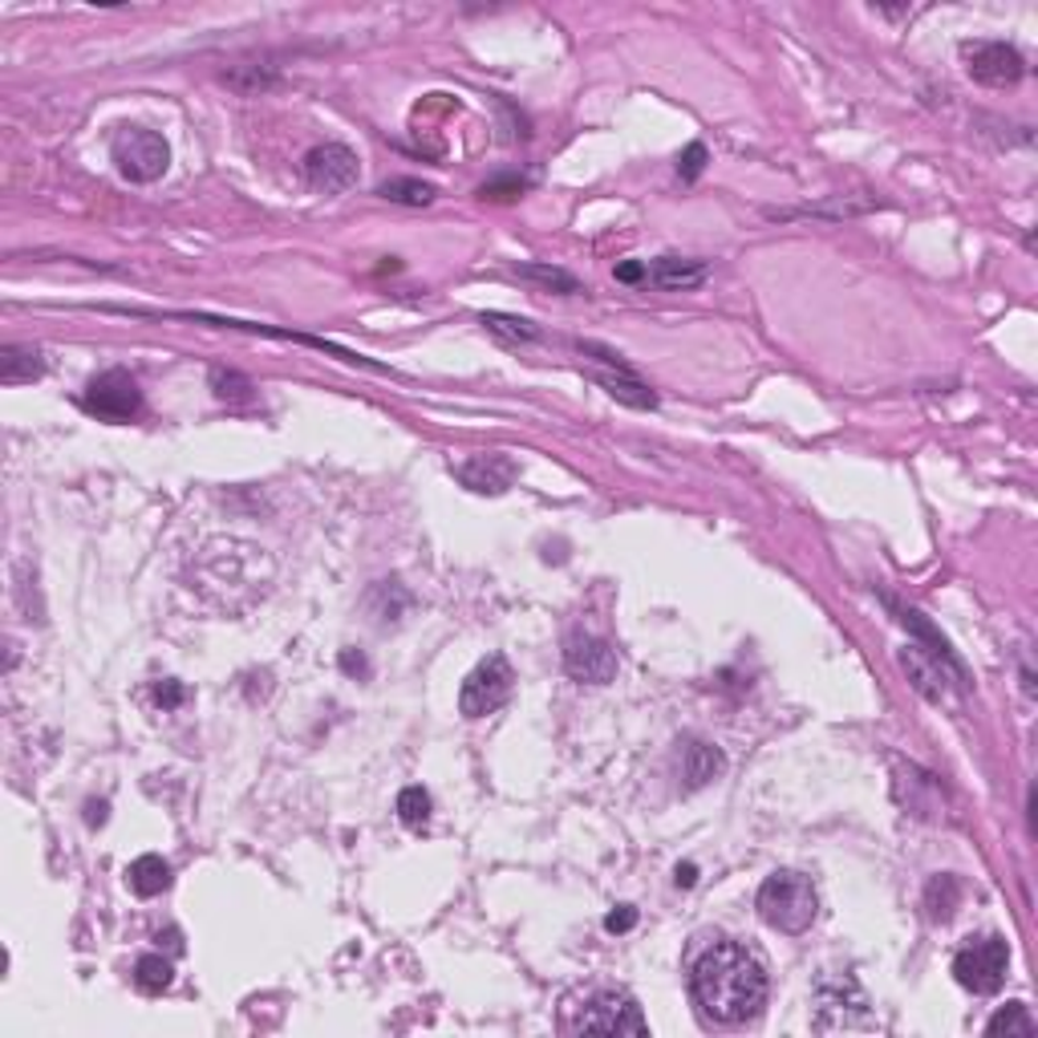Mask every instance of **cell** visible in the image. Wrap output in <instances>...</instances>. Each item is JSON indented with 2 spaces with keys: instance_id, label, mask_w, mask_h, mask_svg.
<instances>
[{
  "instance_id": "33",
  "label": "cell",
  "mask_w": 1038,
  "mask_h": 1038,
  "mask_svg": "<svg viewBox=\"0 0 1038 1038\" xmlns=\"http://www.w3.org/2000/svg\"><path fill=\"white\" fill-rule=\"evenodd\" d=\"M85 824H90V828L106 824V803H85Z\"/></svg>"
},
{
  "instance_id": "24",
  "label": "cell",
  "mask_w": 1038,
  "mask_h": 1038,
  "mask_svg": "<svg viewBox=\"0 0 1038 1038\" xmlns=\"http://www.w3.org/2000/svg\"><path fill=\"white\" fill-rule=\"evenodd\" d=\"M515 272H520L524 280H540L544 289H556V292H564V296L581 292V280L572 277V272H564V268H548V264H520Z\"/></svg>"
},
{
  "instance_id": "7",
  "label": "cell",
  "mask_w": 1038,
  "mask_h": 1038,
  "mask_svg": "<svg viewBox=\"0 0 1038 1038\" xmlns=\"http://www.w3.org/2000/svg\"><path fill=\"white\" fill-rule=\"evenodd\" d=\"M576 1026L588 1030V1035H650V1023H645V1014H641L638 998L625 994V990H600V994L584 1006Z\"/></svg>"
},
{
  "instance_id": "14",
  "label": "cell",
  "mask_w": 1038,
  "mask_h": 1038,
  "mask_svg": "<svg viewBox=\"0 0 1038 1038\" xmlns=\"http://www.w3.org/2000/svg\"><path fill=\"white\" fill-rule=\"evenodd\" d=\"M722 771H726V755L714 743H707V738H690L686 743V750H681V779H686V788H707Z\"/></svg>"
},
{
  "instance_id": "3",
  "label": "cell",
  "mask_w": 1038,
  "mask_h": 1038,
  "mask_svg": "<svg viewBox=\"0 0 1038 1038\" xmlns=\"http://www.w3.org/2000/svg\"><path fill=\"white\" fill-rule=\"evenodd\" d=\"M755 909H759L762 921H767L771 929H779V933H791V937H795V933H807L819 917L816 885H812L803 873L767 876L759 888V897H755Z\"/></svg>"
},
{
  "instance_id": "12",
  "label": "cell",
  "mask_w": 1038,
  "mask_h": 1038,
  "mask_svg": "<svg viewBox=\"0 0 1038 1038\" xmlns=\"http://www.w3.org/2000/svg\"><path fill=\"white\" fill-rule=\"evenodd\" d=\"M455 475H458V483L479 491V495H503V491L515 483L520 467H515L508 455H471L467 463H458Z\"/></svg>"
},
{
  "instance_id": "15",
  "label": "cell",
  "mask_w": 1038,
  "mask_h": 1038,
  "mask_svg": "<svg viewBox=\"0 0 1038 1038\" xmlns=\"http://www.w3.org/2000/svg\"><path fill=\"white\" fill-rule=\"evenodd\" d=\"M848 1006H868V998L860 994V985L852 982V978H824V982L816 985V1014L824 1011H840V1018H836V1030L840 1026H860V1018H852L848 1014Z\"/></svg>"
},
{
  "instance_id": "32",
  "label": "cell",
  "mask_w": 1038,
  "mask_h": 1038,
  "mask_svg": "<svg viewBox=\"0 0 1038 1038\" xmlns=\"http://www.w3.org/2000/svg\"><path fill=\"white\" fill-rule=\"evenodd\" d=\"M617 280H625V284H641V280H645V264H638V260L617 264Z\"/></svg>"
},
{
  "instance_id": "21",
  "label": "cell",
  "mask_w": 1038,
  "mask_h": 1038,
  "mask_svg": "<svg viewBox=\"0 0 1038 1038\" xmlns=\"http://www.w3.org/2000/svg\"><path fill=\"white\" fill-rule=\"evenodd\" d=\"M377 195L389 199V203H406V208H427V203H434V187L422 179H389L377 187Z\"/></svg>"
},
{
  "instance_id": "8",
  "label": "cell",
  "mask_w": 1038,
  "mask_h": 1038,
  "mask_svg": "<svg viewBox=\"0 0 1038 1038\" xmlns=\"http://www.w3.org/2000/svg\"><path fill=\"white\" fill-rule=\"evenodd\" d=\"M82 406L106 422H130L142 410V389L126 370H106V374L90 377Z\"/></svg>"
},
{
  "instance_id": "22",
  "label": "cell",
  "mask_w": 1038,
  "mask_h": 1038,
  "mask_svg": "<svg viewBox=\"0 0 1038 1038\" xmlns=\"http://www.w3.org/2000/svg\"><path fill=\"white\" fill-rule=\"evenodd\" d=\"M985 1030H990V1035H1035L1038 1023L1030 1018V1011H1026L1023 1002H1006L1002 1011L990 1014Z\"/></svg>"
},
{
  "instance_id": "20",
  "label": "cell",
  "mask_w": 1038,
  "mask_h": 1038,
  "mask_svg": "<svg viewBox=\"0 0 1038 1038\" xmlns=\"http://www.w3.org/2000/svg\"><path fill=\"white\" fill-rule=\"evenodd\" d=\"M483 329L491 333V337H499L503 346H532L536 337H540V329L532 325V320L524 317H508V313H483Z\"/></svg>"
},
{
  "instance_id": "23",
  "label": "cell",
  "mask_w": 1038,
  "mask_h": 1038,
  "mask_svg": "<svg viewBox=\"0 0 1038 1038\" xmlns=\"http://www.w3.org/2000/svg\"><path fill=\"white\" fill-rule=\"evenodd\" d=\"M171 978H175V969L159 954L139 957V966H135V985H139L142 994H163L166 985H171Z\"/></svg>"
},
{
  "instance_id": "6",
  "label": "cell",
  "mask_w": 1038,
  "mask_h": 1038,
  "mask_svg": "<svg viewBox=\"0 0 1038 1038\" xmlns=\"http://www.w3.org/2000/svg\"><path fill=\"white\" fill-rule=\"evenodd\" d=\"M110 154H114L118 175L130 183H154L166 166H171V147H166V139L154 135V130H142V126H126L123 135L114 139Z\"/></svg>"
},
{
  "instance_id": "18",
  "label": "cell",
  "mask_w": 1038,
  "mask_h": 1038,
  "mask_svg": "<svg viewBox=\"0 0 1038 1038\" xmlns=\"http://www.w3.org/2000/svg\"><path fill=\"white\" fill-rule=\"evenodd\" d=\"M126 885L135 888L139 897H159L171 885V864L163 856H139L126 868Z\"/></svg>"
},
{
  "instance_id": "25",
  "label": "cell",
  "mask_w": 1038,
  "mask_h": 1038,
  "mask_svg": "<svg viewBox=\"0 0 1038 1038\" xmlns=\"http://www.w3.org/2000/svg\"><path fill=\"white\" fill-rule=\"evenodd\" d=\"M398 819L406 828H427L430 819V791L427 788H401L398 795Z\"/></svg>"
},
{
  "instance_id": "4",
  "label": "cell",
  "mask_w": 1038,
  "mask_h": 1038,
  "mask_svg": "<svg viewBox=\"0 0 1038 1038\" xmlns=\"http://www.w3.org/2000/svg\"><path fill=\"white\" fill-rule=\"evenodd\" d=\"M1006 966H1011V949L998 933L985 937H969L954 957V978L957 985H966L969 994H994L1006 982Z\"/></svg>"
},
{
  "instance_id": "13",
  "label": "cell",
  "mask_w": 1038,
  "mask_h": 1038,
  "mask_svg": "<svg viewBox=\"0 0 1038 1038\" xmlns=\"http://www.w3.org/2000/svg\"><path fill=\"white\" fill-rule=\"evenodd\" d=\"M710 277V268L702 260H681V256H662V260L645 264V280L653 289L665 292H690L702 289Z\"/></svg>"
},
{
  "instance_id": "10",
  "label": "cell",
  "mask_w": 1038,
  "mask_h": 1038,
  "mask_svg": "<svg viewBox=\"0 0 1038 1038\" xmlns=\"http://www.w3.org/2000/svg\"><path fill=\"white\" fill-rule=\"evenodd\" d=\"M564 669L572 681L584 686H609L617 678V650L609 641L593 638V633H572L564 641Z\"/></svg>"
},
{
  "instance_id": "1",
  "label": "cell",
  "mask_w": 1038,
  "mask_h": 1038,
  "mask_svg": "<svg viewBox=\"0 0 1038 1038\" xmlns=\"http://www.w3.org/2000/svg\"><path fill=\"white\" fill-rule=\"evenodd\" d=\"M277 581V564L260 544L215 536L199 544V552L187 560V584L220 613H244L268 596Z\"/></svg>"
},
{
  "instance_id": "30",
  "label": "cell",
  "mask_w": 1038,
  "mask_h": 1038,
  "mask_svg": "<svg viewBox=\"0 0 1038 1038\" xmlns=\"http://www.w3.org/2000/svg\"><path fill=\"white\" fill-rule=\"evenodd\" d=\"M633 925H638V909H633V905H621L617 913L605 917V929H609V933H629Z\"/></svg>"
},
{
  "instance_id": "2",
  "label": "cell",
  "mask_w": 1038,
  "mask_h": 1038,
  "mask_svg": "<svg viewBox=\"0 0 1038 1038\" xmlns=\"http://www.w3.org/2000/svg\"><path fill=\"white\" fill-rule=\"evenodd\" d=\"M690 994L702 1018L719 1026H738L755 1018L767 1002V969L747 945L719 942L693 961Z\"/></svg>"
},
{
  "instance_id": "5",
  "label": "cell",
  "mask_w": 1038,
  "mask_h": 1038,
  "mask_svg": "<svg viewBox=\"0 0 1038 1038\" xmlns=\"http://www.w3.org/2000/svg\"><path fill=\"white\" fill-rule=\"evenodd\" d=\"M512 690H515L512 662H508L503 653H491V657H483V662L467 674L463 690H458V710H463V719H487V714H495V710L512 698Z\"/></svg>"
},
{
  "instance_id": "28",
  "label": "cell",
  "mask_w": 1038,
  "mask_h": 1038,
  "mask_svg": "<svg viewBox=\"0 0 1038 1038\" xmlns=\"http://www.w3.org/2000/svg\"><path fill=\"white\" fill-rule=\"evenodd\" d=\"M707 159H710L707 147H702V142H690V147H686V151L678 154V175H681V179H686V183H693V179H698V175H702V166H707Z\"/></svg>"
},
{
  "instance_id": "16",
  "label": "cell",
  "mask_w": 1038,
  "mask_h": 1038,
  "mask_svg": "<svg viewBox=\"0 0 1038 1038\" xmlns=\"http://www.w3.org/2000/svg\"><path fill=\"white\" fill-rule=\"evenodd\" d=\"M42 374H45L42 349L4 346V353H0V382H4V386H25V382H37Z\"/></svg>"
},
{
  "instance_id": "19",
  "label": "cell",
  "mask_w": 1038,
  "mask_h": 1038,
  "mask_svg": "<svg viewBox=\"0 0 1038 1038\" xmlns=\"http://www.w3.org/2000/svg\"><path fill=\"white\" fill-rule=\"evenodd\" d=\"M961 905V880L957 876H933L925 885V909L933 921H949Z\"/></svg>"
},
{
  "instance_id": "29",
  "label": "cell",
  "mask_w": 1038,
  "mask_h": 1038,
  "mask_svg": "<svg viewBox=\"0 0 1038 1038\" xmlns=\"http://www.w3.org/2000/svg\"><path fill=\"white\" fill-rule=\"evenodd\" d=\"M154 702L163 710H175L187 702V690H183L179 681H159V686H154Z\"/></svg>"
},
{
  "instance_id": "27",
  "label": "cell",
  "mask_w": 1038,
  "mask_h": 1038,
  "mask_svg": "<svg viewBox=\"0 0 1038 1038\" xmlns=\"http://www.w3.org/2000/svg\"><path fill=\"white\" fill-rule=\"evenodd\" d=\"M527 191V179H515V175H503V179H491L479 187V199H491V203H508L515 195Z\"/></svg>"
},
{
  "instance_id": "26",
  "label": "cell",
  "mask_w": 1038,
  "mask_h": 1038,
  "mask_svg": "<svg viewBox=\"0 0 1038 1038\" xmlns=\"http://www.w3.org/2000/svg\"><path fill=\"white\" fill-rule=\"evenodd\" d=\"M211 389L215 398L223 401H248L252 398V382L236 370H211Z\"/></svg>"
},
{
  "instance_id": "31",
  "label": "cell",
  "mask_w": 1038,
  "mask_h": 1038,
  "mask_svg": "<svg viewBox=\"0 0 1038 1038\" xmlns=\"http://www.w3.org/2000/svg\"><path fill=\"white\" fill-rule=\"evenodd\" d=\"M341 669L353 674V678H370V662H365V653L358 650H341Z\"/></svg>"
},
{
  "instance_id": "9",
  "label": "cell",
  "mask_w": 1038,
  "mask_h": 1038,
  "mask_svg": "<svg viewBox=\"0 0 1038 1038\" xmlns=\"http://www.w3.org/2000/svg\"><path fill=\"white\" fill-rule=\"evenodd\" d=\"M961 57H966V70L973 82L990 85V90H1006V85H1018L1026 73L1023 54L1006 42H966L961 45Z\"/></svg>"
},
{
  "instance_id": "34",
  "label": "cell",
  "mask_w": 1038,
  "mask_h": 1038,
  "mask_svg": "<svg viewBox=\"0 0 1038 1038\" xmlns=\"http://www.w3.org/2000/svg\"><path fill=\"white\" fill-rule=\"evenodd\" d=\"M674 880H678L681 888H690L693 880H698V868H693V864H678V876H674Z\"/></svg>"
},
{
  "instance_id": "11",
  "label": "cell",
  "mask_w": 1038,
  "mask_h": 1038,
  "mask_svg": "<svg viewBox=\"0 0 1038 1038\" xmlns=\"http://www.w3.org/2000/svg\"><path fill=\"white\" fill-rule=\"evenodd\" d=\"M305 179L313 191L341 195L358 183V154L346 142H320L305 154Z\"/></svg>"
},
{
  "instance_id": "17",
  "label": "cell",
  "mask_w": 1038,
  "mask_h": 1038,
  "mask_svg": "<svg viewBox=\"0 0 1038 1038\" xmlns=\"http://www.w3.org/2000/svg\"><path fill=\"white\" fill-rule=\"evenodd\" d=\"M593 377L609 389L613 398L625 401V406H638V410H653V406H657V394H653L633 370H600V374H593Z\"/></svg>"
}]
</instances>
